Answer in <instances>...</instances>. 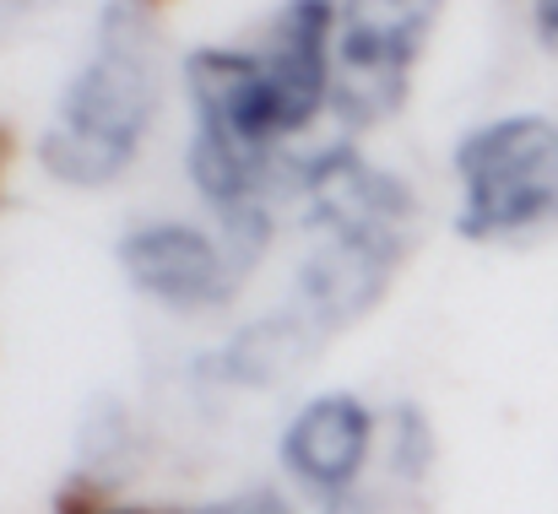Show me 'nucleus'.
<instances>
[{
	"instance_id": "1",
	"label": "nucleus",
	"mask_w": 558,
	"mask_h": 514,
	"mask_svg": "<svg viewBox=\"0 0 558 514\" xmlns=\"http://www.w3.org/2000/svg\"><path fill=\"white\" fill-rule=\"evenodd\" d=\"M337 0H288L250 49H195L185 60L195 136L190 179L222 222V238L255 266L271 233V200L288 189V142L331 103Z\"/></svg>"
},
{
	"instance_id": "2",
	"label": "nucleus",
	"mask_w": 558,
	"mask_h": 514,
	"mask_svg": "<svg viewBox=\"0 0 558 514\" xmlns=\"http://www.w3.org/2000/svg\"><path fill=\"white\" fill-rule=\"evenodd\" d=\"M299 206L304 233L315 238L304 255V271L293 282V298L250 326L217 363L222 374L260 384L293 363H304L315 346L359 326L385 287L396 282L407 244H412V189L396 173L374 169L353 147H326L315 158H293L288 189Z\"/></svg>"
},
{
	"instance_id": "3",
	"label": "nucleus",
	"mask_w": 558,
	"mask_h": 514,
	"mask_svg": "<svg viewBox=\"0 0 558 514\" xmlns=\"http://www.w3.org/2000/svg\"><path fill=\"white\" fill-rule=\"evenodd\" d=\"M158 38L136 0H114L98 16L93 49L71 76L44 142L38 163L71 189H104L136 163L153 114H158Z\"/></svg>"
},
{
	"instance_id": "4",
	"label": "nucleus",
	"mask_w": 558,
	"mask_h": 514,
	"mask_svg": "<svg viewBox=\"0 0 558 514\" xmlns=\"http://www.w3.org/2000/svg\"><path fill=\"white\" fill-rule=\"evenodd\" d=\"M461 211L456 233L472 244H510L558 222V125L543 114H505L456 147Z\"/></svg>"
},
{
	"instance_id": "5",
	"label": "nucleus",
	"mask_w": 558,
	"mask_h": 514,
	"mask_svg": "<svg viewBox=\"0 0 558 514\" xmlns=\"http://www.w3.org/2000/svg\"><path fill=\"white\" fill-rule=\"evenodd\" d=\"M445 0H337L331 33V114L369 131L407 103V82Z\"/></svg>"
},
{
	"instance_id": "6",
	"label": "nucleus",
	"mask_w": 558,
	"mask_h": 514,
	"mask_svg": "<svg viewBox=\"0 0 558 514\" xmlns=\"http://www.w3.org/2000/svg\"><path fill=\"white\" fill-rule=\"evenodd\" d=\"M114 255L136 293L158 298L163 309H185V315L217 309L250 271L228 238H211L190 222H142L120 238Z\"/></svg>"
},
{
	"instance_id": "7",
	"label": "nucleus",
	"mask_w": 558,
	"mask_h": 514,
	"mask_svg": "<svg viewBox=\"0 0 558 514\" xmlns=\"http://www.w3.org/2000/svg\"><path fill=\"white\" fill-rule=\"evenodd\" d=\"M374 450V412L359 395H315L293 412L282 433V466L326 510H348Z\"/></svg>"
},
{
	"instance_id": "8",
	"label": "nucleus",
	"mask_w": 558,
	"mask_h": 514,
	"mask_svg": "<svg viewBox=\"0 0 558 514\" xmlns=\"http://www.w3.org/2000/svg\"><path fill=\"white\" fill-rule=\"evenodd\" d=\"M195 514H293V510H288V499H282L277 488H244V493H233V499L201 504Z\"/></svg>"
},
{
	"instance_id": "9",
	"label": "nucleus",
	"mask_w": 558,
	"mask_h": 514,
	"mask_svg": "<svg viewBox=\"0 0 558 514\" xmlns=\"http://www.w3.org/2000/svg\"><path fill=\"white\" fill-rule=\"evenodd\" d=\"M532 16H537V33L558 49V0H532Z\"/></svg>"
},
{
	"instance_id": "10",
	"label": "nucleus",
	"mask_w": 558,
	"mask_h": 514,
	"mask_svg": "<svg viewBox=\"0 0 558 514\" xmlns=\"http://www.w3.org/2000/svg\"><path fill=\"white\" fill-rule=\"evenodd\" d=\"M98 514H142V510H98Z\"/></svg>"
},
{
	"instance_id": "11",
	"label": "nucleus",
	"mask_w": 558,
	"mask_h": 514,
	"mask_svg": "<svg viewBox=\"0 0 558 514\" xmlns=\"http://www.w3.org/2000/svg\"><path fill=\"white\" fill-rule=\"evenodd\" d=\"M11 5H33V0H11Z\"/></svg>"
},
{
	"instance_id": "12",
	"label": "nucleus",
	"mask_w": 558,
	"mask_h": 514,
	"mask_svg": "<svg viewBox=\"0 0 558 514\" xmlns=\"http://www.w3.org/2000/svg\"><path fill=\"white\" fill-rule=\"evenodd\" d=\"M136 5H158V0H136Z\"/></svg>"
}]
</instances>
